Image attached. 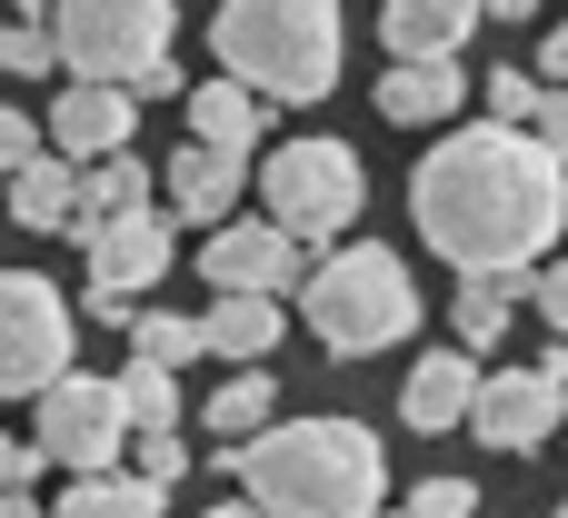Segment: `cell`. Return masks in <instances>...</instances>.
<instances>
[{
	"label": "cell",
	"mask_w": 568,
	"mask_h": 518,
	"mask_svg": "<svg viewBox=\"0 0 568 518\" xmlns=\"http://www.w3.org/2000/svg\"><path fill=\"white\" fill-rule=\"evenodd\" d=\"M270 409H280V379H270V369H240V379H220V399H210L200 419L220 429V449H250Z\"/></svg>",
	"instance_id": "603a6c76"
},
{
	"label": "cell",
	"mask_w": 568,
	"mask_h": 518,
	"mask_svg": "<svg viewBox=\"0 0 568 518\" xmlns=\"http://www.w3.org/2000/svg\"><path fill=\"white\" fill-rule=\"evenodd\" d=\"M300 309H310V339H320L329 359H379L389 339L419 329V280H409L399 250L349 240L339 260H320V270L300 280Z\"/></svg>",
	"instance_id": "277c9868"
},
{
	"label": "cell",
	"mask_w": 568,
	"mask_h": 518,
	"mask_svg": "<svg viewBox=\"0 0 568 518\" xmlns=\"http://www.w3.org/2000/svg\"><path fill=\"white\" fill-rule=\"evenodd\" d=\"M130 359H150V369H190V359H210V339H200V319H170V309H140L130 319Z\"/></svg>",
	"instance_id": "cb8c5ba5"
},
{
	"label": "cell",
	"mask_w": 568,
	"mask_h": 518,
	"mask_svg": "<svg viewBox=\"0 0 568 518\" xmlns=\"http://www.w3.org/2000/svg\"><path fill=\"white\" fill-rule=\"evenodd\" d=\"M469 409H479V359L449 339V349H429V359L409 369V389H399V419H409L419 439H439V429H469Z\"/></svg>",
	"instance_id": "4fadbf2b"
},
{
	"label": "cell",
	"mask_w": 568,
	"mask_h": 518,
	"mask_svg": "<svg viewBox=\"0 0 568 518\" xmlns=\"http://www.w3.org/2000/svg\"><path fill=\"white\" fill-rule=\"evenodd\" d=\"M210 50H220V80L260 90L270 110L329 100L339 90V0H220Z\"/></svg>",
	"instance_id": "3957f363"
},
{
	"label": "cell",
	"mask_w": 568,
	"mask_h": 518,
	"mask_svg": "<svg viewBox=\"0 0 568 518\" xmlns=\"http://www.w3.org/2000/svg\"><path fill=\"white\" fill-rule=\"evenodd\" d=\"M110 389H120V409H130V429H140V439H150V429H180V379H170V369L130 359Z\"/></svg>",
	"instance_id": "d4e9b609"
},
{
	"label": "cell",
	"mask_w": 568,
	"mask_h": 518,
	"mask_svg": "<svg viewBox=\"0 0 568 518\" xmlns=\"http://www.w3.org/2000/svg\"><path fill=\"white\" fill-rule=\"evenodd\" d=\"M529 140H539L549 160H568V90H539V120H529Z\"/></svg>",
	"instance_id": "1f68e13d"
},
{
	"label": "cell",
	"mask_w": 568,
	"mask_h": 518,
	"mask_svg": "<svg viewBox=\"0 0 568 518\" xmlns=\"http://www.w3.org/2000/svg\"><path fill=\"white\" fill-rule=\"evenodd\" d=\"M0 518H50V509H40L30 489H10V499H0Z\"/></svg>",
	"instance_id": "d590c367"
},
{
	"label": "cell",
	"mask_w": 568,
	"mask_h": 518,
	"mask_svg": "<svg viewBox=\"0 0 568 518\" xmlns=\"http://www.w3.org/2000/svg\"><path fill=\"white\" fill-rule=\"evenodd\" d=\"M10 220H20V230H70V220H80V170H70L60 150H40V160L10 180Z\"/></svg>",
	"instance_id": "ffe728a7"
},
{
	"label": "cell",
	"mask_w": 568,
	"mask_h": 518,
	"mask_svg": "<svg viewBox=\"0 0 568 518\" xmlns=\"http://www.w3.org/2000/svg\"><path fill=\"white\" fill-rule=\"evenodd\" d=\"M130 130H140V100L130 90H100V80H70L60 100H50V150L60 160H120L130 150Z\"/></svg>",
	"instance_id": "7c38bea8"
},
{
	"label": "cell",
	"mask_w": 568,
	"mask_h": 518,
	"mask_svg": "<svg viewBox=\"0 0 568 518\" xmlns=\"http://www.w3.org/2000/svg\"><path fill=\"white\" fill-rule=\"evenodd\" d=\"M529 369H549V379H568V339H549V349H539Z\"/></svg>",
	"instance_id": "e575fe53"
},
{
	"label": "cell",
	"mask_w": 568,
	"mask_h": 518,
	"mask_svg": "<svg viewBox=\"0 0 568 518\" xmlns=\"http://www.w3.org/2000/svg\"><path fill=\"white\" fill-rule=\"evenodd\" d=\"M260 200H270V220L310 250V240H339V230L369 210V170H359L349 140H280V150L260 160Z\"/></svg>",
	"instance_id": "8992f818"
},
{
	"label": "cell",
	"mask_w": 568,
	"mask_h": 518,
	"mask_svg": "<svg viewBox=\"0 0 568 518\" xmlns=\"http://www.w3.org/2000/svg\"><path fill=\"white\" fill-rule=\"evenodd\" d=\"M409 220L459 280L549 270V250L568 240V160H549L529 130H499V120L449 130L409 180Z\"/></svg>",
	"instance_id": "6da1fadb"
},
{
	"label": "cell",
	"mask_w": 568,
	"mask_h": 518,
	"mask_svg": "<svg viewBox=\"0 0 568 518\" xmlns=\"http://www.w3.org/2000/svg\"><path fill=\"white\" fill-rule=\"evenodd\" d=\"M30 469H40V449H20V439L0 429V499H10V489H30Z\"/></svg>",
	"instance_id": "d6a6232c"
},
{
	"label": "cell",
	"mask_w": 568,
	"mask_h": 518,
	"mask_svg": "<svg viewBox=\"0 0 568 518\" xmlns=\"http://www.w3.org/2000/svg\"><path fill=\"white\" fill-rule=\"evenodd\" d=\"M559 518H568V499H559Z\"/></svg>",
	"instance_id": "ab89813d"
},
{
	"label": "cell",
	"mask_w": 568,
	"mask_h": 518,
	"mask_svg": "<svg viewBox=\"0 0 568 518\" xmlns=\"http://www.w3.org/2000/svg\"><path fill=\"white\" fill-rule=\"evenodd\" d=\"M539 70H549V90H568V20H549V40H539Z\"/></svg>",
	"instance_id": "836d02e7"
},
{
	"label": "cell",
	"mask_w": 568,
	"mask_h": 518,
	"mask_svg": "<svg viewBox=\"0 0 568 518\" xmlns=\"http://www.w3.org/2000/svg\"><path fill=\"white\" fill-rule=\"evenodd\" d=\"M50 60H60L50 10H40V0H20V20H0V70H10V80H40Z\"/></svg>",
	"instance_id": "484cf974"
},
{
	"label": "cell",
	"mask_w": 568,
	"mask_h": 518,
	"mask_svg": "<svg viewBox=\"0 0 568 518\" xmlns=\"http://www.w3.org/2000/svg\"><path fill=\"white\" fill-rule=\"evenodd\" d=\"M180 469H190V449H180V429H150V439H140V479H150V489H170Z\"/></svg>",
	"instance_id": "f1b7e54d"
},
{
	"label": "cell",
	"mask_w": 568,
	"mask_h": 518,
	"mask_svg": "<svg viewBox=\"0 0 568 518\" xmlns=\"http://www.w3.org/2000/svg\"><path fill=\"white\" fill-rule=\"evenodd\" d=\"M539 290V270H499V280H459V309H449V329H459V349L479 359V349H499L509 339V309Z\"/></svg>",
	"instance_id": "ac0fdd59"
},
{
	"label": "cell",
	"mask_w": 568,
	"mask_h": 518,
	"mask_svg": "<svg viewBox=\"0 0 568 518\" xmlns=\"http://www.w3.org/2000/svg\"><path fill=\"white\" fill-rule=\"evenodd\" d=\"M200 339H210V359H240V369H270V349H280V299H210Z\"/></svg>",
	"instance_id": "d6986e66"
},
{
	"label": "cell",
	"mask_w": 568,
	"mask_h": 518,
	"mask_svg": "<svg viewBox=\"0 0 568 518\" xmlns=\"http://www.w3.org/2000/svg\"><path fill=\"white\" fill-rule=\"evenodd\" d=\"M210 518H260V509H250V499H230V509H210Z\"/></svg>",
	"instance_id": "74e56055"
},
{
	"label": "cell",
	"mask_w": 568,
	"mask_h": 518,
	"mask_svg": "<svg viewBox=\"0 0 568 518\" xmlns=\"http://www.w3.org/2000/svg\"><path fill=\"white\" fill-rule=\"evenodd\" d=\"M40 160V130H30V110H0V180H20Z\"/></svg>",
	"instance_id": "f546056e"
},
{
	"label": "cell",
	"mask_w": 568,
	"mask_h": 518,
	"mask_svg": "<svg viewBox=\"0 0 568 518\" xmlns=\"http://www.w3.org/2000/svg\"><path fill=\"white\" fill-rule=\"evenodd\" d=\"M469 429L499 449V459H529V449H549L568 429V379L549 369H499V379H479V409H469Z\"/></svg>",
	"instance_id": "9c48e42d"
},
{
	"label": "cell",
	"mask_w": 568,
	"mask_h": 518,
	"mask_svg": "<svg viewBox=\"0 0 568 518\" xmlns=\"http://www.w3.org/2000/svg\"><path fill=\"white\" fill-rule=\"evenodd\" d=\"M80 250H90V290H100V299H140L150 280L180 270V230H170V210H130V220L90 230Z\"/></svg>",
	"instance_id": "8fae6325"
},
{
	"label": "cell",
	"mask_w": 568,
	"mask_h": 518,
	"mask_svg": "<svg viewBox=\"0 0 568 518\" xmlns=\"http://www.w3.org/2000/svg\"><path fill=\"white\" fill-rule=\"evenodd\" d=\"M170 220H190V230H230V200H240V180H250V160H220V150H180L170 170Z\"/></svg>",
	"instance_id": "9a60e30c"
},
{
	"label": "cell",
	"mask_w": 568,
	"mask_h": 518,
	"mask_svg": "<svg viewBox=\"0 0 568 518\" xmlns=\"http://www.w3.org/2000/svg\"><path fill=\"white\" fill-rule=\"evenodd\" d=\"M499 20H539V0H499Z\"/></svg>",
	"instance_id": "8d00e7d4"
},
{
	"label": "cell",
	"mask_w": 568,
	"mask_h": 518,
	"mask_svg": "<svg viewBox=\"0 0 568 518\" xmlns=\"http://www.w3.org/2000/svg\"><path fill=\"white\" fill-rule=\"evenodd\" d=\"M220 469L260 518H379L389 499V459L359 419H280L250 449H220Z\"/></svg>",
	"instance_id": "7a4b0ae2"
},
{
	"label": "cell",
	"mask_w": 568,
	"mask_h": 518,
	"mask_svg": "<svg viewBox=\"0 0 568 518\" xmlns=\"http://www.w3.org/2000/svg\"><path fill=\"white\" fill-rule=\"evenodd\" d=\"M200 270H210L220 299H280V290L310 280V270H300V240H290L280 220H230V230H210Z\"/></svg>",
	"instance_id": "30bf717a"
},
{
	"label": "cell",
	"mask_w": 568,
	"mask_h": 518,
	"mask_svg": "<svg viewBox=\"0 0 568 518\" xmlns=\"http://www.w3.org/2000/svg\"><path fill=\"white\" fill-rule=\"evenodd\" d=\"M130 210H150V170H140L130 150H120V160H100V170H80V220H70L80 240H90V230H110V220H130Z\"/></svg>",
	"instance_id": "7402d4cb"
},
{
	"label": "cell",
	"mask_w": 568,
	"mask_h": 518,
	"mask_svg": "<svg viewBox=\"0 0 568 518\" xmlns=\"http://www.w3.org/2000/svg\"><path fill=\"white\" fill-rule=\"evenodd\" d=\"M379 518H409V509H379Z\"/></svg>",
	"instance_id": "f35d334b"
},
{
	"label": "cell",
	"mask_w": 568,
	"mask_h": 518,
	"mask_svg": "<svg viewBox=\"0 0 568 518\" xmlns=\"http://www.w3.org/2000/svg\"><path fill=\"white\" fill-rule=\"evenodd\" d=\"M170 30H180L170 0H60L50 10V40H60L70 80H100V90H140L170 60Z\"/></svg>",
	"instance_id": "5b68a950"
},
{
	"label": "cell",
	"mask_w": 568,
	"mask_h": 518,
	"mask_svg": "<svg viewBox=\"0 0 568 518\" xmlns=\"http://www.w3.org/2000/svg\"><path fill=\"white\" fill-rule=\"evenodd\" d=\"M479 100H489V120H499V130H529V120H539V80H529V70H489V80H479Z\"/></svg>",
	"instance_id": "4316f807"
},
{
	"label": "cell",
	"mask_w": 568,
	"mask_h": 518,
	"mask_svg": "<svg viewBox=\"0 0 568 518\" xmlns=\"http://www.w3.org/2000/svg\"><path fill=\"white\" fill-rule=\"evenodd\" d=\"M459 100H469L459 60H389V80H379V120H399V130H429Z\"/></svg>",
	"instance_id": "2e32d148"
},
{
	"label": "cell",
	"mask_w": 568,
	"mask_h": 518,
	"mask_svg": "<svg viewBox=\"0 0 568 518\" xmlns=\"http://www.w3.org/2000/svg\"><path fill=\"white\" fill-rule=\"evenodd\" d=\"M70 379V299L30 270H0V399H40Z\"/></svg>",
	"instance_id": "52a82bcc"
},
{
	"label": "cell",
	"mask_w": 568,
	"mask_h": 518,
	"mask_svg": "<svg viewBox=\"0 0 568 518\" xmlns=\"http://www.w3.org/2000/svg\"><path fill=\"white\" fill-rule=\"evenodd\" d=\"M479 20H489V0H389L379 40H389V60H459V40Z\"/></svg>",
	"instance_id": "5bb4252c"
},
{
	"label": "cell",
	"mask_w": 568,
	"mask_h": 518,
	"mask_svg": "<svg viewBox=\"0 0 568 518\" xmlns=\"http://www.w3.org/2000/svg\"><path fill=\"white\" fill-rule=\"evenodd\" d=\"M529 309L549 319V339H568V260H549V270H539V290H529Z\"/></svg>",
	"instance_id": "4dcf8cb0"
},
{
	"label": "cell",
	"mask_w": 568,
	"mask_h": 518,
	"mask_svg": "<svg viewBox=\"0 0 568 518\" xmlns=\"http://www.w3.org/2000/svg\"><path fill=\"white\" fill-rule=\"evenodd\" d=\"M469 509H479L469 479H419V499H409V518H469Z\"/></svg>",
	"instance_id": "83f0119b"
},
{
	"label": "cell",
	"mask_w": 568,
	"mask_h": 518,
	"mask_svg": "<svg viewBox=\"0 0 568 518\" xmlns=\"http://www.w3.org/2000/svg\"><path fill=\"white\" fill-rule=\"evenodd\" d=\"M260 120H270V100L240 90V80H200V90H190V140L220 150V160H250V150H260Z\"/></svg>",
	"instance_id": "e0dca14e"
},
{
	"label": "cell",
	"mask_w": 568,
	"mask_h": 518,
	"mask_svg": "<svg viewBox=\"0 0 568 518\" xmlns=\"http://www.w3.org/2000/svg\"><path fill=\"white\" fill-rule=\"evenodd\" d=\"M160 499L170 489H150L140 469H100V479H70L50 499V518H160Z\"/></svg>",
	"instance_id": "44dd1931"
},
{
	"label": "cell",
	"mask_w": 568,
	"mask_h": 518,
	"mask_svg": "<svg viewBox=\"0 0 568 518\" xmlns=\"http://www.w3.org/2000/svg\"><path fill=\"white\" fill-rule=\"evenodd\" d=\"M120 439H130V409H120V389L110 379H60V389H40V459H60L70 479H100V469H120Z\"/></svg>",
	"instance_id": "ba28073f"
}]
</instances>
